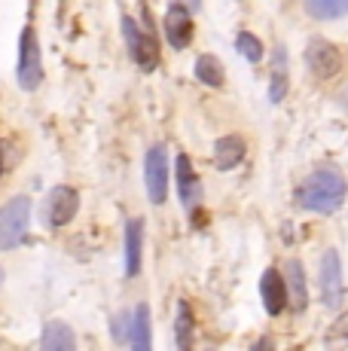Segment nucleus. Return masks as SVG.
Listing matches in <instances>:
<instances>
[{
  "mask_svg": "<svg viewBox=\"0 0 348 351\" xmlns=\"http://www.w3.org/2000/svg\"><path fill=\"white\" fill-rule=\"evenodd\" d=\"M16 80L25 92H34L43 83V52H40L34 28H25L18 40V64H16Z\"/></svg>",
  "mask_w": 348,
  "mask_h": 351,
  "instance_id": "nucleus-3",
  "label": "nucleus"
},
{
  "mask_svg": "<svg viewBox=\"0 0 348 351\" xmlns=\"http://www.w3.org/2000/svg\"><path fill=\"white\" fill-rule=\"evenodd\" d=\"M345 193H348L345 178L336 168H318L297 190V205L312 214H333L343 208Z\"/></svg>",
  "mask_w": 348,
  "mask_h": 351,
  "instance_id": "nucleus-1",
  "label": "nucleus"
},
{
  "mask_svg": "<svg viewBox=\"0 0 348 351\" xmlns=\"http://www.w3.org/2000/svg\"><path fill=\"white\" fill-rule=\"evenodd\" d=\"M184 3H190L192 10H199V6H202V0H184Z\"/></svg>",
  "mask_w": 348,
  "mask_h": 351,
  "instance_id": "nucleus-24",
  "label": "nucleus"
},
{
  "mask_svg": "<svg viewBox=\"0 0 348 351\" xmlns=\"http://www.w3.org/2000/svg\"><path fill=\"white\" fill-rule=\"evenodd\" d=\"M306 10L318 22H333L348 16V0H306Z\"/></svg>",
  "mask_w": 348,
  "mask_h": 351,
  "instance_id": "nucleus-19",
  "label": "nucleus"
},
{
  "mask_svg": "<svg viewBox=\"0 0 348 351\" xmlns=\"http://www.w3.org/2000/svg\"><path fill=\"white\" fill-rule=\"evenodd\" d=\"M40 348L46 351H73L77 348V336L64 321H49L40 333Z\"/></svg>",
  "mask_w": 348,
  "mask_h": 351,
  "instance_id": "nucleus-14",
  "label": "nucleus"
},
{
  "mask_svg": "<svg viewBox=\"0 0 348 351\" xmlns=\"http://www.w3.org/2000/svg\"><path fill=\"white\" fill-rule=\"evenodd\" d=\"M129 346L135 351H150L153 348V333H150V306L140 302L132 312V339Z\"/></svg>",
  "mask_w": 348,
  "mask_h": 351,
  "instance_id": "nucleus-16",
  "label": "nucleus"
},
{
  "mask_svg": "<svg viewBox=\"0 0 348 351\" xmlns=\"http://www.w3.org/2000/svg\"><path fill=\"white\" fill-rule=\"evenodd\" d=\"M169 180H171L169 147L156 144V147H150L144 156V186H147V195H150L153 205H165V199H169Z\"/></svg>",
  "mask_w": 348,
  "mask_h": 351,
  "instance_id": "nucleus-4",
  "label": "nucleus"
},
{
  "mask_svg": "<svg viewBox=\"0 0 348 351\" xmlns=\"http://www.w3.org/2000/svg\"><path fill=\"white\" fill-rule=\"evenodd\" d=\"M236 49H238V56L247 58L251 64L263 62V43H260L251 31H238L236 34Z\"/></svg>",
  "mask_w": 348,
  "mask_h": 351,
  "instance_id": "nucleus-21",
  "label": "nucleus"
},
{
  "mask_svg": "<svg viewBox=\"0 0 348 351\" xmlns=\"http://www.w3.org/2000/svg\"><path fill=\"white\" fill-rule=\"evenodd\" d=\"M196 80L199 83H205V86H211V89H220L223 80H226V71H223V64H220V58L217 56H199Z\"/></svg>",
  "mask_w": 348,
  "mask_h": 351,
  "instance_id": "nucleus-18",
  "label": "nucleus"
},
{
  "mask_svg": "<svg viewBox=\"0 0 348 351\" xmlns=\"http://www.w3.org/2000/svg\"><path fill=\"white\" fill-rule=\"evenodd\" d=\"M177 193H180V202H184L186 211H196L202 205V184H199V174L192 168L190 156H177Z\"/></svg>",
  "mask_w": 348,
  "mask_h": 351,
  "instance_id": "nucleus-11",
  "label": "nucleus"
},
{
  "mask_svg": "<svg viewBox=\"0 0 348 351\" xmlns=\"http://www.w3.org/2000/svg\"><path fill=\"white\" fill-rule=\"evenodd\" d=\"M123 37H125V46H129L132 58H135V64L140 67V71H153V67L159 64L156 40L150 37V31L140 28L132 16H123Z\"/></svg>",
  "mask_w": 348,
  "mask_h": 351,
  "instance_id": "nucleus-6",
  "label": "nucleus"
},
{
  "mask_svg": "<svg viewBox=\"0 0 348 351\" xmlns=\"http://www.w3.org/2000/svg\"><path fill=\"white\" fill-rule=\"evenodd\" d=\"M287 290H290V302L297 312H303L306 306H309V287H306V269L299 260H287Z\"/></svg>",
  "mask_w": 348,
  "mask_h": 351,
  "instance_id": "nucleus-15",
  "label": "nucleus"
},
{
  "mask_svg": "<svg viewBox=\"0 0 348 351\" xmlns=\"http://www.w3.org/2000/svg\"><path fill=\"white\" fill-rule=\"evenodd\" d=\"M192 6L177 0L165 10V40L174 46V49H186L192 43Z\"/></svg>",
  "mask_w": 348,
  "mask_h": 351,
  "instance_id": "nucleus-9",
  "label": "nucleus"
},
{
  "mask_svg": "<svg viewBox=\"0 0 348 351\" xmlns=\"http://www.w3.org/2000/svg\"><path fill=\"white\" fill-rule=\"evenodd\" d=\"M144 260V220L135 217L125 223V275L135 278Z\"/></svg>",
  "mask_w": 348,
  "mask_h": 351,
  "instance_id": "nucleus-12",
  "label": "nucleus"
},
{
  "mask_svg": "<svg viewBox=\"0 0 348 351\" xmlns=\"http://www.w3.org/2000/svg\"><path fill=\"white\" fill-rule=\"evenodd\" d=\"M287 95V49L275 46V58H272V83H269V101L278 104Z\"/></svg>",
  "mask_w": 348,
  "mask_h": 351,
  "instance_id": "nucleus-17",
  "label": "nucleus"
},
{
  "mask_svg": "<svg viewBox=\"0 0 348 351\" xmlns=\"http://www.w3.org/2000/svg\"><path fill=\"white\" fill-rule=\"evenodd\" d=\"M306 67H309L318 80H330V77H336L339 67H343V52H339L330 40L314 37V40H309V46H306Z\"/></svg>",
  "mask_w": 348,
  "mask_h": 351,
  "instance_id": "nucleus-7",
  "label": "nucleus"
},
{
  "mask_svg": "<svg viewBox=\"0 0 348 351\" xmlns=\"http://www.w3.org/2000/svg\"><path fill=\"white\" fill-rule=\"evenodd\" d=\"M79 211V193L73 186H52L40 208V220L46 229H62L68 226Z\"/></svg>",
  "mask_w": 348,
  "mask_h": 351,
  "instance_id": "nucleus-5",
  "label": "nucleus"
},
{
  "mask_svg": "<svg viewBox=\"0 0 348 351\" xmlns=\"http://www.w3.org/2000/svg\"><path fill=\"white\" fill-rule=\"evenodd\" d=\"M174 339H177V348H190L192 346V312H190V302H177Z\"/></svg>",
  "mask_w": 348,
  "mask_h": 351,
  "instance_id": "nucleus-20",
  "label": "nucleus"
},
{
  "mask_svg": "<svg viewBox=\"0 0 348 351\" xmlns=\"http://www.w3.org/2000/svg\"><path fill=\"white\" fill-rule=\"evenodd\" d=\"M31 226V199L28 195H16L0 208V251H12L28 239Z\"/></svg>",
  "mask_w": 348,
  "mask_h": 351,
  "instance_id": "nucleus-2",
  "label": "nucleus"
},
{
  "mask_svg": "<svg viewBox=\"0 0 348 351\" xmlns=\"http://www.w3.org/2000/svg\"><path fill=\"white\" fill-rule=\"evenodd\" d=\"M260 296H263V306L269 315H281L284 306L290 302V290H287V281L281 278L278 269H266L263 278H260Z\"/></svg>",
  "mask_w": 348,
  "mask_h": 351,
  "instance_id": "nucleus-10",
  "label": "nucleus"
},
{
  "mask_svg": "<svg viewBox=\"0 0 348 351\" xmlns=\"http://www.w3.org/2000/svg\"><path fill=\"white\" fill-rule=\"evenodd\" d=\"M110 336H113V342H116V346H123V342L132 339V315L129 312H119L116 318H113Z\"/></svg>",
  "mask_w": 348,
  "mask_h": 351,
  "instance_id": "nucleus-22",
  "label": "nucleus"
},
{
  "mask_svg": "<svg viewBox=\"0 0 348 351\" xmlns=\"http://www.w3.org/2000/svg\"><path fill=\"white\" fill-rule=\"evenodd\" d=\"M0 285H3V269H0Z\"/></svg>",
  "mask_w": 348,
  "mask_h": 351,
  "instance_id": "nucleus-25",
  "label": "nucleus"
},
{
  "mask_svg": "<svg viewBox=\"0 0 348 351\" xmlns=\"http://www.w3.org/2000/svg\"><path fill=\"white\" fill-rule=\"evenodd\" d=\"M242 159H245V141L238 134L217 138V144H214V168L217 171H232V168L242 165Z\"/></svg>",
  "mask_w": 348,
  "mask_h": 351,
  "instance_id": "nucleus-13",
  "label": "nucleus"
},
{
  "mask_svg": "<svg viewBox=\"0 0 348 351\" xmlns=\"http://www.w3.org/2000/svg\"><path fill=\"white\" fill-rule=\"evenodd\" d=\"M343 293V260H339L336 251H324V256H321V300H324L327 308H339Z\"/></svg>",
  "mask_w": 348,
  "mask_h": 351,
  "instance_id": "nucleus-8",
  "label": "nucleus"
},
{
  "mask_svg": "<svg viewBox=\"0 0 348 351\" xmlns=\"http://www.w3.org/2000/svg\"><path fill=\"white\" fill-rule=\"evenodd\" d=\"M10 165H12V147L6 144V141H0V174H3Z\"/></svg>",
  "mask_w": 348,
  "mask_h": 351,
  "instance_id": "nucleus-23",
  "label": "nucleus"
}]
</instances>
